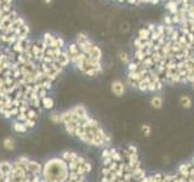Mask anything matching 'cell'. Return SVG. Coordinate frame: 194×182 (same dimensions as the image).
I'll list each match as a JSON object with an SVG mask.
<instances>
[{
	"label": "cell",
	"instance_id": "6da1fadb",
	"mask_svg": "<svg viewBox=\"0 0 194 182\" xmlns=\"http://www.w3.org/2000/svg\"><path fill=\"white\" fill-rule=\"evenodd\" d=\"M126 83L138 91L158 94L168 85L194 86V50L182 32L161 22L137 32Z\"/></svg>",
	"mask_w": 194,
	"mask_h": 182
},
{
	"label": "cell",
	"instance_id": "7a4b0ae2",
	"mask_svg": "<svg viewBox=\"0 0 194 182\" xmlns=\"http://www.w3.org/2000/svg\"><path fill=\"white\" fill-rule=\"evenodd\" d=\"M59 124L63 125L69 136L89 147L104 149L112 146L111 135L83 104H77L61 112Z\"/></svg>",
	"mask_w": 194,
	"mask_h": 182
},
{
	"label": "cell",
	"instance_id": "3957f363",
	"mask_svg": "<svg viewBox=\"0 0 194 182\" xmlns=\"http://www.w3.org/2000/svg\"><path fill=\"white\" fill-rule=\"evenodd\" d=\"M71 63L86 77L94 78L103 71V52L101 47L85 33H79L74 42L66 47Z\"/></svg>",
	"mask_w": 194,
	"mask_h": 182
},
{
	"label": "cell",
	"instance_id": "277c9868",
	"mask_svg": "<svg viewBox=\"0 0 194 182\" xmlns=\"http://www.w3.org/2000/svg\"><path fill=\"white\" fill-rule=\"evenodd\" d=\"M116 2L127 4V5H158L163 4L164 9L166 10L168 17L172 21L193 17L194 16V0H113Z\"/></svg>",
	"mask_w": 194,
	"mask_h": 182
},
{
	"label": "cell",
	"instance_id": "5b68a950",
	"mask_svg": "<svg viewBox=\"0 0 194 182\" xmlns=\"http://www.w3.org/2000/svg\"><path fill=\"white\" fill-rule=\"evenodd\" d=\"M147 182H194V153L171 171L148 172Z\"/></svg>",
	"mask_w": 194,
	"mask_h": 182
},
{
	"label": "cell",
	"instance_id": "8992f818",
	"mask_svg": "<svg viewBox=\"0 0 194 182\" xmlns=\"http://www.w3.org/2000/svg\"><path fill=\"white\" fill-rule=\"evenodd\" d=\"M164 22V21H163ZM165 23H170L175 27H177L182 34L184 35V38L188 40V42L191 44V46L193 47L194 50V17L192 18H183V20L178 21V22H165Z\"/></svg>",
	"mask_w": 194,
	"mask_h": 182
},
{
	"label": "cell",
	"instance_id": "52a82bcc",
	"mask_svg": "<svg viewBox=\"0 0 194 182\" xmlns=\"http://www.w3.org/2000/svg\"><path fill=\"white\" fill-rule=\"evenodd\" d=\"M125 90H126V84L124 81L119 80V79H115V80L112 81V84H111V91H112L113 95L120 97V96H123L125 94Z\"/></svg>",
	"mask_w": 194,
	"mask_h": 182
},
{
	"label": "cell",
	"instance_id": "ba28073f",
	"mask_svg": "<svg viewBox=\"0 0 194 182\" xmlns=\"http://www.w3.org/2000/svg\"><path fill=\"white\" fill-rule=\"evenodd\" d=\"M16 146H17L16 140H15L12 136H6V137L2 140V147H4V149H6L7 152L15 151V149H16Z\"/></svg>",
	"mask_w": 194,
	"mask_h": 182
},
{
	"label": "cell",
	"instance_id": "9c48e42d",
	"mask_svg": "<svg viewBox=\"0 0 194 182\" xmlns=\"http://www.w3.org/2000/svg\"><path fill=\"white\" fill-rule=\"evenodd\" d=\"M151 104H152V107L154 108V109H160L161 107H163V104H164V99H163V96L158 92V94H154L153 96H152V99H151Z\"/></svg>",
	"mask_w": 194,
	"mask_h": 182
},
{
	"label": "cell",
	"instance_id": "30bf717a",
	"mask_svg": "<svg viewBox=\"0 0 194 182\" xmlns=\"http://www.w3.org/2000/svg\"><path fill=\"white\" fill-rule=\"evenodd\" d=\"M54 107H55V101H54V99L50 95L42 99V101H41V109L51 111Z\"/></svg>",
	"mask_w": 194,
	"mask_h": 182
},
{
	"label": "cell",
	"instance_id": "8fae6325",
	"mask_svg": "<svg viewBox=\"0 0 194 182\" xmlns=\"http://www.w3.org/2000/svg\"><path fill=\"white\" fill-rule=\"evenodd\" d=\"M178 102H180L181 107H182V108H184V109H188V108H191V107H192V104H193L192 99H191L188 95H182V96L180 97Z\"/></svg>",
	"mask_w": 194,
	"mask_h": 182
},
{
	"label": "cell",
	"instance_id": "7c38bea8",
	"mask_svg": "<svg viewBox=\"0 0 194 182\" xmlns=\"http://www.w3.org/2000/svg\"><path fill=\"white\" fill-rule=\"evenodd\" d=\"M45 1H46V2H50V1H51V0H45Z\"/></svg>",
	"mask_w": 194,
	"mask_h": 182
}]
</instances>
